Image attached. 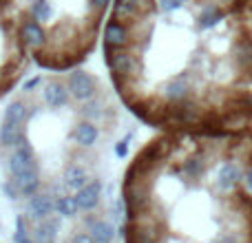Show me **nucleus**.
Instances as JSON below:
<instances>
[{
    "mask_svg": "<svg viewBox=\"0 0 252 243\" xmlns=\"http://www.w3.org/2000/svg\"><path fill=\"white\" fill-rule=\"evenodd\" d=\"M100 49L113 95L142 124L252 135V0H111Z\"/></svg>",
    "mask_w": 252,
    "mask_h": 243,
    "instance_id": "1",
    "label": "nucleus"
},
{
    "mask_svg": "<svg viewBox=\"0 0 252 243\" xmlns=\"http://www.w3.org/2000/svg\"><path fill=\"white\" fill-rule=\"evenodd\" d=\"M124 243H252V135L157 130L120 183Z\"/></svg>",
    "mask_w": 252,
    "mask_h": 243,
    "instance_id": "2",
    "label": "nucleus"
},
{
    "mask_svg": "<svg viewBox=\"0 0 252 243\" xmlns=\"http://www.w3.org/2000/svg\"><path fill=\"white\" fill-rule=\"evenodd\" d=\"M20 13L38 69L82 66L100 47L111 0H9Z\"/></svg>",
    "mask_w": 252,
    "mask_h": 243,
    "instance_id": "3",
    "label": "nucleus"
},
{
    "mask_svg": "<svg viewBox=\"0 0 252 243\" xmlns=\"http://www.w3.org/2000/svg\"><path fill=\"white\" fill-rule=\"evenodd\" d=\"M33 64L20 13L9 0H0V102L20 87Z\"/></svg>",
    "mask_w": 252,
    "mask_h": 243,
    "instance_id": "4",
    "label": "nucleus"
}]
</instances>
